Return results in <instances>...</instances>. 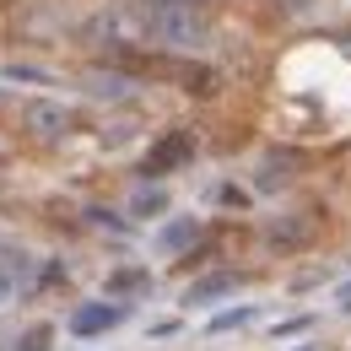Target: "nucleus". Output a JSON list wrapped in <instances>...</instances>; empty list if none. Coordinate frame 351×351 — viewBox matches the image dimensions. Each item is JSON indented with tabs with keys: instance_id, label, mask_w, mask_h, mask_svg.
Masks as SVG:
<instances>
[{
	"instance_id": "1",
	"label": "nucleus",
	"mask_w": 351,
	"mask_h": 351,
	"mask_svg": "<svg viewBox=\"0 0 351 351\" xmlns=\"http://www.w3.org/2000/svg\"><path fill=\"white\" fill-rule=\"evenodd\" d=\"M130 11L141 16L146 38H157V44H168V49H189V44H206L211 38V16L195 0H130Z\"/></svg>"
},
{
	"instance_id": "2",
	"label": "nucleus",
	"mask_w": 351,
	"mask_h": 351,
	"mask_svg": "<svg viewBox=\"0 0 351 351\" xmlns=\"http://www.w3.org/2000/svg\"><path fill=\"white\" fill-rule=\"evenodd\" d=\"M119 65L135 76H152V82H168V87L189 92V97H217L221 76L200 60H178V54H119Z\"/></svg>"
},
{
	"instance_id": "3",
	"label": "nucleus",
	"mask_w": 351,
	"mask_h": 351,
	"mask_svg": "<svg viewBox=\"0 0 351 351\" xmlns=\"http://www.w3.org/2000/svg\"><path fill=\"white\" fill-rule=\"evenodd\" d=\"M195 130L189 125H173V130H162L157 141H152V152H146V162H141V173L146 178H168V173H178V168H189L195 162Z\"/></svg>"
},
{
	"instance_id": "4",
	"label": "nucleus",
	"mask_w": 351,
	"mask_h": 351,
	"mask_svg": "<svg viewBox=\"0 0 351 351\" xmlns=\"http://www.w3.org/2000/svg\"><path fill=\"white\" fill-rule=\"evenodd\" d=\"M313 238H319V211H313V206L265 221V243H270V249H281V254H298V249H308Z\"/></svg>"
},
{
	"instance_id": "5",
	"label": "nucleus",
	"mask_w": 351,
	"mask_h": 351,
	"mask_svg": "<svg viewBox=\"0 0 351 351\" xmlns=\"http://www.w3.org/2000/svg\"><path fill=\"white\" fill-rule=\"evenodd\" d=\"M22 125L33 130V141H60L71 130V108L65 103H49V97H27L22 103Z\"/></svg>"
},
{
	"instance_id": "6",
	"label": "nucleus",
	"mask_w": 351,
	"mask_h": 351,
	"mask_svg": "<svg viewBox=\"0 0 351 351\" xmlns=\"http://www.w3.org/2000/svg\"><path fill=\"white\" fill-rule=\"evenodd\" d=\"M125 313H130L125 303H114V308H108V303H87V308H76V313L65 319V330H71L76 341H92V335H103V330H114V324H119Z\"/></svg>"
},
{
	"instance_id": "7",
	"label": "nucleus",
	"mask_w": 351,
	"mask_h": 351,
	"mask_svg": "<svg viewBox=\"0 0 351 351\" xmlns=\"http://www.w3.org/2000/svg\"><path fill=\"white\" fill-rule=\"evenodd\" d=\"M292 178H298V152H265L260 168H254V189L260 195H281Z\"/></svg>"
},
{
	"instance_id": "8",
	"label": "nucleus",
	"mask_w": 351,
	"mask_h": 351,
	"mask_svg": "<svg viewBox=\"0 0 351 351\" xmlns=\"http://www.w3.org/2000/svg\"><path fill=\"white\" fill-rule=\"evenodd\" d=\"M195 238H200V221H195V217H178V221H168V227L157 232V249H162V254H184Z\"/></svg>"
},
{
	"instance_id": "9",
	"label": "nucleus",
	"mask_w": 351,
	"mask_h": 351,
	"mask_svg": "<svg viewBox=\"0 0 351 351\" xmlns=\"http://www.w3.org/2000/svg\"><path fill=\"white\" fill-rule=\"evenodd\" d=\"M162 211H168V189H162V184H141L130 195V217L152 221V217H162Z\"/></svg>"
},
{
	"instance_id": "10",
	"label": "nucleus",
	"mask_w": 351,
	"mask_h": 351,
	"mask_svg": "<svg viewBox=\"0 0 351 351\" xmlns=\"http://www.w3.org/2000/svg\"><path fill=\"white\" fill-rule=\"evenodd\" d=\"M27 254H11V249H0V303H11V292L27 281Z\"/></svg>"
},
{
	"instance_id": "11",
	"label": "nucleus",
	"mask_w": 351,
	"mask_h": 351,
	"mask_svg": "<svg viewBox=\"0 0 351 351\" xmlns=\"http://www.w3.org/2000/svg\"><path fill=\"white\" fill-rule=\"evenodd\" d=\"M87 92L92 97H125V92H130V76H125V71H87Z\"/></svg>"
},
{
	"instance_id": "12",
	"label": "nucleus",
	"mask_w": 351,
	"mask_h": 351,
	"mask_svg": "<svg viewBox=\"0 0 351 351\" xmlns=\"http://www.w3.org/2000/svg\"><path fill=\"white\" fill-rule=\"evenodd\" d=\"M232 287H238V276H227V270H221V276H206V281H195V287H189V303H211V298L232 292Z\"/></svg>"
},
{
	"instance_id": "13",
	"label": "nucleus",
	"mask_w": 351,
	"mask_h": 351,
	"mask_svg": "<svg viewBox=\"0 0 351 351\" xmlns=\"http://www.w3.org/2000/svg\"><path fill=\"white\" fill-rule=\"evenodd\" d=\"M141 287H152V270H114V276H108V292H114V298H130Z\"/></svg>"
},
{
	"instance_id": "14",
	"label": "nucleus",
	"mask_w": 351,
	"mask_h": 351,
	"mask_svg": "<svg viewBox=\"0 0 351 351\" xmlns=\"http://www.w3.org/2000/svg\"><path fill=\"white\" fill-rule=\"evenodd\" d=\"M49 341H54V324H33V330L16 341V351H49Z\"/></svg>"
},
{
	"instance_id": "15",
	"label": "nucleus",
	"mask_w": 351,
	"mask_h": 351,
	"mask_svg": "<svg viewBox=\"0 0 351 351\" xmlns=\"http://www.w3.org/2000/svg\"><path fill=\"white\" fill-rule=\"evenodd\" d=\"M249 319H254V308L243 303V308H227V313H217V319H211V330H238V324H249Z\"/></svg>"
},
{
	"instance_id": "16",
	"label": "nucleus",
	"mask_w": 351,
	"mask_h": 351,
	"mask_svg": "<svg viewBox=\"0 0 351 351\" xmlns=\"http://www.w3.org/2000/svg\"><path fill=\"white\" fill-rule=\"evenodd\" d=\"M60 281H65V265H60V260H49L44 270H38V281H33L27 292H49V287H60Z\"/></svg>"
},
{
	"instance_id": "17",
	"label": "nucleus",
	"mask_w": 351,
	"mask_h": 351,
	"mask_svg": "<svg viewBox=\"0 0 351 351\" xmlns=\"http://www.w3.org/2000/svg\"><path fill=\"white\" fill-rule=\"evenodd\" d=\"M217 200L227 206V211H243V206H249V189H238V184H221V189H217Z\"/></svg>"
},
{
	"instance_id": "18",
	"label": "nucleus",
	"mask_w": 351,
	"mask_h": 351,
	"mask_svg": "<svg viewBox=\"0 0 351 351\" xmlns=\"http://www.w3.org/2000/svg\"><path fill=\"white\" fill-rule=\"evenodd\" d=\"M308 330V319H287V324H276V341H281V335H303Z\"/></svg>"
}]
</instances>
